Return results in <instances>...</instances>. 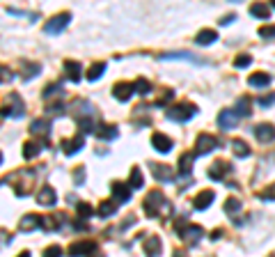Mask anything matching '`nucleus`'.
<instances>
[{"label": "nucleus", "mask_w": 275, "mask_h": 257, "mask_svg": "<svg viewBox=\"0 0 275 257\" xmlns=\"http://www.w3.org/2000/svg\"><path fill=\"white\" fill-rule=\"evenodd\" d=\"M250 106H252V101L248 99V97H241L239 101H236V108H234V113H236V117H248L250 115Z\"/></svg>", "instance_id": "cd10ccee"}, {"label": "nucleus", "mask_w": 275, "mask_h": 257, "mask_svg": "<svg viewBox=\"0 0 275 257\" xmlns=\"http://www.w3.org/2000/svg\"><path fill=\"white\" fill-rule=\"evenodd\" d=\"M117 207H120V204H117L115 200H103V202L99 204V209H96V213H99L101 218H108L117 211Z\"/></svg>", "instance_id": "bb28decb"}, {"label": "nucleus", "mask_w": 275, "mask_h": 257, "mask_svg": "<svg viewBox=\"0 0 275 257\" xmlns=\"http://www.w3.org/2000/svg\"><path fill=\"white\" fill-rule=\"evenodd\" d=\"M58 94H62V85L60 83H53V85H48V88L44 90V99L50 101L53 97H58Z\"/></svg>", "instance_id": "c9c22d12"}, {"label": "nucleus", "mask_w": 275, "mask_h": 257, "mask_svg": "<svg viewBox=\"0 0 275 257\" xmlns=\"http://www.w3.org/2000/svg\"><path fill=\"white\" fill-rule=\"evenodd\" d=\"M259 198H261V200H268V202H273V200H275V184L266 186V191L259 193Z\"/></svg>", "instance_id": "37998d69"}, {"label": "nucleus", "mask_w": 275, "mask_h": 257, "mask_svg": "<svg viewBox=\"0 0 275 257\" xmlns=\"http://www.w3.org/2000/svg\"><path fill=\"white\" fill-rule=\"evenodd\" d=\"M195 113H197V106L184 101V104H177L172 108H168V119H172V122H188L190 117H195Z\"/></svg>", "instance_id": "7ed1b4c3"}, {"label": "nucleus", "mask_w": 275, "mask_h": 257, "mask_svg": "<svg viewBox=\"0 0 275 257\" xmlns=\"http://www.w3.org/2000/svg\"><path fill=\"white\" fill-rule=\"evenodd\" d=\"M232 149H234V156L239 158H245V156H250V147H248V143H243V140H232Z\"/></svg>", "instance_id": "473e14b6"}, {"label": "nucleus", "mask_w": 275, "mask_h": 257, "mask_svg": "<svg viewBox=\"0 0 275 257\" xmlns=\"http://www.w3.org/2000/svg\"><path fill=\"white\" fill-rule=\"evenodd\" d=\"M158 60H186V62L206 64V60H202L200 55H193V53H188V51H175V53H163Z\"/></svg>", "instance_id": "f8f14e48"}, {"label": "nucleus", "mask_w": 275, "mask_h": 257, "mask_svg": "<svg viewBox=\"0 0 275 257\" xmlns=\"http://www.w3.org/2000/svg\"><path fill=\"white\" fill-rule=\"evenodd\" d=\"M129 186H131V191H138V188L145 186V177H142V170H140V168H133V170H131Z\"/></svg>", "instance_id": "c756f323"}, {"label": "nucleus", "mask_w": 275, "mask_h": 257, "mask_svg": "<svg viewBox=\"0 0 275 257\" xmlns=\"http://www.w3.org/2000/svg\"><path fill=\"white\" fill-rule=\"evenodd\" d=\"M236 19V14H230V16H223V19H220V25H230L232 21Z\"/></svg>", "instance_id": "de8ad7c7"}, {"label": "nucleus", "mask_w": 275, "mask_h": 257, "mask_svg": "<svg viewBox=\"0 0 275 257\" xmlns=\"http://www.w3.org/2000/svg\"><path fill=\"white\" fill-rule=\"evenodd\" d=\"M0 163H3V154H0Z\"/></svg>", "instance_id": "3c124183"}, {"label": "nucleus", "mask_w": 275, "mask_h": 257, "mask_svg": "<svg viewBox=\"0 0 275 257\" xmlns=\"http://www.w3.org/2000/svg\"><path fill=\"white\" fill-rule=\"evenodd\" d=\"M69 21H71V14L69 12H62V14L53 16L50 21H46V32L48 35H58V32H62L69 25Z\"/></svg>", "instance_id": "423d86ee"}, {"label": "nucleus", "mask_w": 275, "mask_h": 257, "mask_svg": "<svg viewBox=\"0 0 275 257\" xmlns=\"http://www.w3.org/2000/svg\"><path fill=\"white\" fill-rule=\"evenodd\" d=\"M270 7H273V10H275V3H273V5H270Z\"/></svg>", "instance_id": "603ef678"}, {"label": "nucleus", "mask_w": 275, "mask_h": 257, "mask_svg": "<svg viewBox=\"0 0 275 257\" xmlns=\"http://www.w3.org/2000/svg\"><path fill=\"white\" fill-rule=\"evenodd\" d=\"M193 163H195V154L193 152H186V154H181V158H179V165H177V173L181 175V177H188L190 173H193Z\"/></svg>", "instance_id": "6ab92c4d"}, {"label": "nucleus", "mask_w": 275, "mask_h": 257, "mask_svg": "<svg viewBox=\"0 0 275 257\" xmlns=\"http://www.w3.org/2000/svg\"><path fill=\"white\" fill-rule=\"evenodd\" d=\"M151 145H154V149L156 152H160V154H168L172 149V140L165 134H154L151 136Z\"/></svg>", "instance_id": "4be33fe9"}, {"label": "nucleus", "mask_w": 275, "mask_h": 257, "mask_svg": "<svg viewBox=\"0 0 275 257\" xmlns=\"http://www.w3.org/2000/svg\"><path fill=\"white\" fill-rule=\"evenodd\" d=\"M96 138L101 140H115L117 136H120V128L115 126V124H96Z\"/></svg>", "instance_id": "a211bd4d"}, {"label": "nucleus", "mask_w": 275, "mask_h": 257, "mask_svg": "<svg viewBox=\"0 0 275 257\" xmlns=\"http://www.w3.org/2000/svg\"><path fill=\"white\" fill-rule=\"evenodd\" d=\"M110 191H113V200L117 204H124L131 200V186L124 182H113L110 184Z\"/></svg>", "instance_id": "1a4fd4ad"}, {"label": "nucleus", "mask_w": 275, "mask_h": 257, "mask_svg": "<svg viewBox=\"0 0 275 257\" xmlns=\"http://www.w3.org/2000/svg\"><path fill=\"white\" fill-rule=\"evenodd\" d=\"M44 257H62V248L60 246H48L44 250Z\"/></svg>", "instance_id": "c03bdc74"}, {"label": "nucleus", "mask_w": 275, "mask_h": 257, "mask_svg": "<svg viewBox=\"0 0 275 257\" xmlns=\"http://www.w3.org/2000/svg\"><path fill=\"white\" fill-rule=\"evenodd\" d=\"M225 211L230 213V216H236V213L241 211V200H236V198H230L225 202Z\"/></svg>", "instance_id": "e433bc0d"}, {"label": "nucleus", "mask_w": 275, "mask_h": 257, "mask_svg": "<svg viewBox=\"0 0 275 257\" xmlns=\"http://www.w3.org/2000/svg\"><path fill=\"white\" fill-rule=\"evenodd\" d=\"M44 147H46V143H41V140L39 143H35V140H32V143H25L23 145V156L25 158H35V156H39Z\"/></svg>", "instance_id": "a878e982"}, {"label": "nucleus", "mask_w": 275, "mask_h": 257, "mask_svg": "<svg viewBox=\"0 0 275 257\" xmlns=\"http://www.w3.org/2000/svg\"><path fill=\"white\" fill-rule=\"evenodd\" d=\"M65 74L71 83H78L80 76H83V67H80L76 60H65Z\"/></svg>", "instance_id": "412c9836"}, {"label": "nucleus", "mask_w": 275, "mask_h": 257, "mask_svg": "<svg viewBox=\"0 0 275 257\" xmlns=\"http://www.w3.org/2000/svg\"><path fill=\"white\" fill-rule=\"evenodd\" d=\"M257 104L261 106V108H268V106H273L275 104V92H270V94H264V97H259V101Z\"/></svg>", "instance_id": "a19ab883"}, {"label": "nucleus", "mask_w": 275, "mask_h": 257, "mask_svg": "<svg viewBox=\"0 0 275 257\" xmlns=\"http://www.w3.org/2000/svg\"><path fill=\"white\" fill-rule=\"evenodd\" d=\"M133 83H117L115 88H113V94H115L117 101H129L131 94H133Z\"/></svg>", "instance_id": "5701e85b"}, {"label": "nucleus", "mask_w": 275, "mask_h": 257, "mask_svg": "<svg viewBox=\"0 0 275 257\" xmlns=\"http://www.w3.org/2000/svg\"><path fill=\"white\" fill-rule=\"evenodd\" d=\"M213 200H215V193L213 191H202V193H197V198L193 200V207L202 211V209H206L211 202H213Z\"/></svg>", "instance_id": "393cba45"}, {"label": "nucleus", "mask_w": 275, "mask_h": 257, "mask_svg": "<svg viewBox=\"0 0 275 257\" xmlns=\"http://www.w3.org/2000/svg\"><path fill=\"white\" fill-rule=\"evenodd\" d=\"M255 138L259 140L261 145H268L275 140V126L270 122H261L255 126Z\"/></svg>", "instance_id": "6e6552de"}, {"label": "nucleus", "mask_w": 275, "mask_h": 257, "mask_svg": "<svg viewBox=\"0 0 275 257\" xmlns=\"http://www.w3.org/2000/svg\"><path fill=\"white\" fill-rule=\"evenodd\" d=\"M103 71H105V62H94V64H92V67H90V69H87L85 78L94 83V80H99L101 76H103Z\"/></svg>", "instance_id": "7c9ffc66"}, {"label": "nucleus", "mask_w": 275, "mask_h": 257, "mask_svg": "<svg viewBox=\"0 0 275 257\" xmlns=\"http://www.w3.org/2000/svg\"><path fill=\"white\" fill-rule=\"evenodd\" d=\"M23 113H25V106L19 94H10L7 97V106H3V110H0L3 117H14V119H21Z\"/></svg>", "instance_id": "20e7f679"}, {"label": "nucleus", "mask_w": 275, "mask_h": 257, "mask_svg": "<svg viewBox=\"0 0 275 257\" xmlns=\"http://www.w3.org/2000/svg\"><path fill=\"white\" fill-rule=\"evenodd\" d=\"M250 14H252V16H257V19L268 21V16H270V7H268V5H264V3H255V5L250 7Z\"/></svg>", "instance_id": "2f4dec72"}, {"label": "nucleus", "mask_w": 275, "mask_h": 257, "mask_svg": "<svg viewBox=\"0 0 275 257\" xmlns=\"http://www.w3.org/2000/svg\"><path fill=\"white\" fill-rule=\"evenodd\" d=\"M230 170H232V165H227L225 161H215V163L209 168V179H213V182H223Z\"/></svg>", "instance_id": "f3484780"}, {"label": "nucleus", "mask_w": 275, "mask_h": 257, "mask_svg": "<svg viewBox=\"0 0 275 257\" xmlns=\"http://www.w3.org/2000/svg\"><path fill=\"white\" fill-rule=\"evenodd\" d=\"M252 64V58L250 55H239V58L234 60V67L236 69H243V67H250Z\"/></svg>", "instance_id": "ea45409f"}, {"label": "nucleus", "mask_w": 275, "mask_h": 257, "mask_svg": "<svg viewBox=\"0 0 275 257\" xmlns=\"http://www.w3.org/2000/svg\"><path fill=\"white\" fill-rule=\"evenodd\" d=\"M218 147V138H213L211 134H200L197 136V143H195V156H204V154L213 152Z\"/></svg>", "instance_id": "39448f33"}, {"label": "nucleus", "mask_w": 275, "mask_h": 257, "mask_svg": "<svg viewBox=\"0 0 275 257\" xmlns=\"http://www.w3.org/2000/svg\"><path fill=\"white\" fill-rule=\"evenodd\" d=\"M142 250H145L147 257H158L163 252V241L158 237H149L145 243H142Z\"/></svg>", "instance_id": "aec40b11"}, {"label": "nucleus", "mask_w": 275, "mask_h": 257, "mask_svg": "<svg viewBox=\"0 0 275 257\" xmlns=\"http://www.w3.org/2000/svg\"><path fill=\"white\" fill-rule=\"evenodd\" d=\"M55 202H58V195H55L53 186H44L37 193V204H41V207H55Z\"/></svg>", "instance_id": "dca6fc26"}, {"label": "nucleus", "mask_w": 275, "mask_h": 257, "mask_svg": "<svg viewBox=\"0 0 275 257\" xmlns=\"http://www.w3.org/2000/svg\"><path fill=\"white\" fill-rule=\"evenodd\" d=\"M92 213H94V209H92L87 202H80V204H78V216H80V218H90Z\"/></svg>", "instance_id": "79ce46f5"}, {"label": "nucleus", "mask_w": 275, "mask_h": 257, "mask_svg": "<svg viewBox=\"0 0 275 257\" xmlns=\"http://www.w3.org/2000/svg\"><path fill=\"white\" fill-rule=\"evenodd\" d=\"M94 250H96V241H74L69 248H67V255L69 257H85Z\"/></svg>", "instance_id": "0eeeda50"}, {"label": "nucleus", "mask_w": 275, "mask_h": 257, "mask_svg": "<svg viewBox=\"0 0 275 257\" xmlns=\"http://www.w3.org/2000/svg\"><path fill=\"white\" fill-rule=\"evenodd\" d=\"M236 124H239V117H236V113H234V108H225L223 113L218 115V126L223 128V131H230V128H234Z\"/></svg>", "instance_id": "4468645a"}, {"label": "nucleus", "mask_w": 275, "mask_h": 257, "mask_svg": "<svg viewBox=\"0 0 275 257\" xmlns=\"http://www.w3.org/2000/svg\"><path fill=\"white\" fill-rule=\"evenodd\" d=\"M172 257H186V252L184 250H175V255H172Z\"/></svg>", "instance_id": "09e8293b"}, {"label": "nucleus", "mask_w": 275, "mask_h": 257, "mask_svg": "<svg viewBox=\"0 0 275 257\" xmlns=\"http://www.w3.org/2000/svg\"><path fill=\"white\" fill-rule=\"evenodd\" d=\"M175 230H177V234H179V239H181V241L190 243V246H195V243L202 239V234H204V230H202L200 225H193V223H186L184 218L175 223Z\"/></svg>", "instance_id": "f03ea898"}, {"label": "nucleus", "mask_w": 275, "mask_h": 257, "mask_svg": "<svg viewBox=\"0 0 275 257\" xmlns=\"http://www.w3.org/2000/svg\"><path fill=\"white\" fill-rule=\"evenodd\" d=\"M19 257H32V255H30V252H28V250H25V252H21Z\"/></svg>", "instance_id": "8fccbe9b"}, {"label": "nucleus", "mask_w": 275, "mask_h": 257, "mask_svg": "<svg viewBox=\"0 0 275 257\" xmlns=\"http://www.w3.org/2000/svg\"><path fill=\"white\" fill-rule=\"evenodd\" d=\"M270 76L264 74V71H257V74H252L250 78H248V83L252 85V88H266V85H270Z\"/></svg>", "instance_id": "c85d7f7f"}, {"label": "nucleus", "mask_w": 275, "mask_h": 257, "mask_svg": "<svg viewBox=\"0 0 275 257\" xmlns=\"http://www.w3.org/2000/svg\"><path fill=\"white\" fill-rule=\"evenodd\" d=\"M133 90L140 94V97H147V94H151V83L147 78H138L133 83Z\"/></svg>", "instance_id": "f704fd0d"}, {"label": "nucleus", "mask_w": 275, "mask_h": 257, "mask_svg": "<svg viewBox=\"0 0 275 257\" xmlns=\"http://www.w3.org/2000/svg\"><path fill=\"white\" fill-rule=\"evenodd\" d=\"M30 131L37 136V138H41V143L48 145V134H50V122L48 119H35L30 126Z\"/></svg>", "instance_id": "2eb2a0df"}, {"label": "nucleus", "mask_w": 275, "mask_h": 257, "mask_svg": "<svg viewBox=\"0 0 275 257\" xmlns=\"http://www.w3.org/2000/svg\"><path fill=\"white\" fill-rule=\"evenodd\" d=\"M41 228H44V218L37 216V213H28V216H23L19 223L21 232H32V230H41Z\"/></svg>", "instance_id": "9d476101"}, {"label": "nucleus", "mask_w": 275, "mask_h": 257, "mask_svg": "<svg viewBox=\"0 0 275 257\" xmlns=\"http://www.w3.org/2000/svg\"><path fill=\"white\" fill-rule=\"evenodd\" d=\"M39 71H41V64H37V62H23V78L25 80L39 76Z\"/></svg>", "instance_id": "72a5a7b5"}, {"label": "nucleus", "mask_w": 275, "mask_h": 257, "mask_svg": "<svg viewBox=\"0 0 275 257\" xmlns=\"http://www.w3.org/2000/svg\"><path fill=\"white\" fill-rule=\"evenodd\" d=\"M215 39H218V32L211 30V28L200 30V32L195 35V44H200V46H209V44H213Z\"/></svg>", "instance_id": "b1692460"}, {"label": "nucleus", "mask_w": 275, "mask_h": 257, "mask_svg": "<svg viewBox=\"0 0 275 257\" xmlns=\"http://www.w3.org/2000/svg\"><path fill=\"white\" fill-rule=\"evenodd\" d=\"M83 147H85V136H83V134H78L76 138H71V140H62V152H65L67 156H74V154L80 152Z\"/></svg>", "instance_id": "9b49d317"}, {"label": "nucleus", "mask_w": 275, "mask_h": 257, "mask_svg": "<svg viewBox=\"0 0 275 257\" xmlns=\"http://www.w3.org/2000/svg\"><path fill=\"white\" fill-rule=\"evenodd\" d=\"M172 99H175V92H172V90H163V92H160V97L156 99V106H165L168 101H172Z\"/></svg>", "instance_id": "58836bf2"}, {"label": "nucleus", "mask_w": 275, "mask_h": 257, "mask_svg": "<svg viewBox=\"0 0 275 257\" xmlns=\"http://www.w3.org/2000/svg\"><path fill=\"white\" fill-rule=\"evenodd\" d=\"M151 175L158 182H172L175 179V168H170V165H165V163H154L151 165Z\"/></svg>", "instance_id": "ddd939ff"}, {"label": "nucleus", "mask_w": 275, "mask_h": 257, "mask_svg": "<svg viewBox=\"0 0 275 257\" xmlns=\"http://www.w3.org/2000/svg\"><path fill=\"white\" fill-rule=\"evenodd\" d=\"M259 35L264 39H275V23H266L259 28Z\"/></svg>", "instance_id": "4c0bfd02"}, {"label": "nucleus", "mask_w": 275, "mask_h": 257, "mask_svg": "<svg viewBox=\"0 0 275 257\" xmlns=\"http://www.w3.org/2000/svg\"><path fill=\"white\" fill-rule=\"evenodd\" d=\"M14 78V76H12V71L7 69V67H3V64H0V83H7V80H12Z\"/></svg>", "instance_id": "a18cd8bd"}, {"label": "nucleus", "mask_w": 275, "mask_h": 257, "mask_svg": "<svg viewBox=\"0 0 275 257\" xmlns=\"http://www.w3.org/2000/svg\"><path fill=\"white\" fill-rule=\"evenodd\" d=\"M74 182H76V184H83V182H85V170H83V168H76Z\"/></svg>", "instance_id": "49530a36"}, {"label": "nucleus", "mask_w": 275, "mask_h": 257, "mask_svg": "<svg viewBox=\"0 0 275 257\" xmlns=\"http://www.w3.org/2000/svg\"><path fill=\"white\" fill-rule=\"evenodd\" d=\"M142 207H145V213L149 218H170L172 216V204L165 200L163 191H151L145 198Z\"/></svg>", "instance_id": "f257e3e1"}, {"label": "nucleus", "mask_w": 275, "mask_h": 257, "mask_svg": "<svg viewBox=\"0 0 275 257\" xmlns=\"http://www.w3.org/2000/svg\"><path fill=\"white\" fill-rule=\"evenodd\" d=\"M94 257H103V255H94Z\"/></svg>", "instance_id": "864d4df0"}]
</instances>
